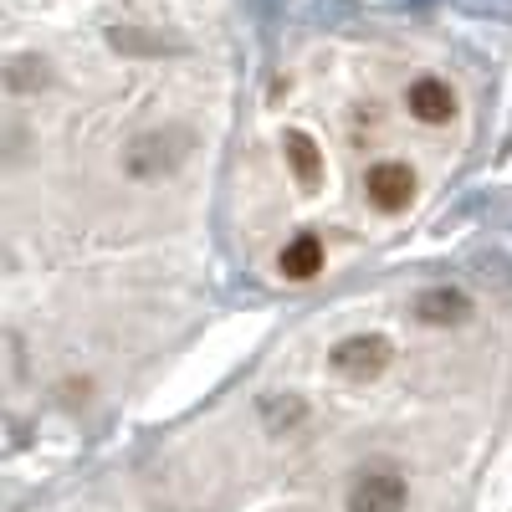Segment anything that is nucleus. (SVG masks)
I'll list each match as a JSON object with an SVG mask.
<instances>
[{
  "label": "nucleus",
  "mask_w": 512,
  "mask_h": 512,
  "mask_svg": "<svg viewBox=\"0 0 512 512\" xmlns=\"http://www.w3.org/2000/svg\"><path fill=\"white\" fill-rule=\"evenodd\" d=\"M195 159V134L175 118H149L123 149V175L139 190H159Z\"/></svg>",
  "instance_id": "nucleus-1"
},
{
  "label": "nucleus",
  "mask_w": 512,
  "mask_h": 512,
  "mask_svg": "<svg viewBox=\"0 0 512 512\" xmlns=\"http://www.w3.org/2000/svg\"><path fill=\"white\" fill-rule=\"evenodd\" d=\"M410 487L395 466H369V472L349 487V512H405Z\"/></svg>",
  "instance_id": "nucleus-2"
},
{
  "label": "nucleus",
  "mask_w": 512,
  "mask_h": 512,
  "mask_svg": "<svg viewBox=\"0 0 512 512\" xmlns=\"http://www.w3.org/2000/svg\"><path fill=\"white\" fill-rule=\"evenodd\" d=\"M390 338L384 333H354V338H344L333 354H328V364L344 374V379H379L384 374V364H390Z\"/></svg>",
  "instance_id": "nucleus-3"
},
{
  "label": "nucleus",
  "mask_w": 512,
  "mask_h": 512,
  "mask_svg": "<svg viewBox=\"0 0 512 512\" xmlns=\"http://www.w3.org/2000/svg\"><path fill=\"white\" fill-rule=\"evenodd\" d=\"M364 195L374 210H384V216H400V210L415 200V175L410 164H374L364 175Z\"/></svg>",
  "instance_id": "nucleus-4"
},
{
  "label": "nucleus",
  "mask_w": 512,
  "mask_h": 512,
  "mask_svg": "<svg viewBox=\"0 0 512 512\" xmlns=\"http://www.w3.org/2000/svg\"><path fill=\"white\" fill-rule=\"evenodd\" d=\"M466 313H472V297L461 287H431L415 297V318L425 328H456V323H466Z\"/></svg>",
  "instance_id": "nucleus-5"
},
{
  "label": "nucleus",
  "mask_w": 512,
  "mask_h": 512,
  "mask_svg": "<svg viewBox=\"0 0 512 512\" xmlns=\"http://www.w3.org/2000/svg\"><path fill=\"white\" fill-rule=\"evenodd\" d=\"M410 113H415L420 123H451V118H456L451 82H441V77H415V82H410Z\"/></svg>",
  "instance_id": "nucleus-6"
},
{
  "label": "nucleus",
  "mask_w": 512,
  "mask_h": 512,
  "mask_svg": "<svg viewBox=\"0 0 512 512\" xmlns=\"http://www.w3.org/2000/svg\"><path fill=\"white\" fill-rule=\"evenodd\" d=\"M323 262H328V256H323V241L318 236H292L287 246H282V277L287 282H313L318 272H323Z\"/></svg>",
  "instance_id": "nucleus-7"
},
{
  "label": "nucleus",
  "mask_w": 512,
  "mask_h": 512,
  "mask_svg": "<svg viewBox=\"0 0 512 512\" xmlns=\"http://www.w3.org/2000/svg\"><path fill=\"white\" fill-rule=\"evenodd\" d=\"M282 154H287V169H292L303 185H318V180H323V154H318L313 134H287Z\"/></svg>",
  "instance_id": "nucleus-8"
},
{
  "label": "nucleus",
  "mask_w": 512,
  "mask_h": 512,
  "mask_svg": "<svg viewBox=\"0 0 512 512\" xmlns=\"http://www.w3.org/2000/svg\"><path fill=\"white\" fill-rule=\"evenodd\" d=\"M308 415V405L297 400V395H277V400H267V425L272 431H287V425H297Z\"/></svg>",
  "instance_id": "nucleus-9"
}]
</instances>
